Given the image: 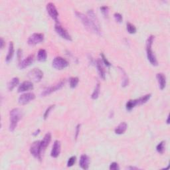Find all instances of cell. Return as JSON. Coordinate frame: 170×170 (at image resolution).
Masks as SVG:
<instances>
[{"mask_svg":"<svg viewBox=\"0 0 170 170\" xmlns=\"http://www.w3.org/2000/svg\"><path fill=\"white\" fill-rule=\"evenodd\" d=\"M155 37L154 35H150L148 37V39L146 41V54L147 57H148V61L149 63H151L153 66H158V62L155 56V54L152 51V44L154 42Z\"/></svg>","mask_w":170,"mask_h":170,"instance_id":"cell-1","label":"cell"},{"mask_svg":"<svg viewBox=\"0 0 170 170\" xmlns=\"http://www.w3.org/2000/svg\"><path fill=\"white\" fill-rule=\"evenodd\" d=\"M76 156H71L70 157L69 160L67 161V167H69V168H70V167H72L74 166V164L76 162Z\"/></svg>","mask_w":170,"mask_h":170,"instance_id":"cell-31","label":"cell"},{"mask_svg":"<svg viewBox=\"0 0 170 170\" xmlns=\"http://www.w3.org/2000/svg\"><path fill=\"white\" fill-rule=\"evenodd\" d=\"M96 68H97L98 73L99 75H100V78L104 79H104H105V78H106V72H105V70H104V67H103V62H102L100 59H98V60L96 61Z\"/></svg>","mask_w":170,"mask_h":170,"instance_id":"cell-18","label":"cell"},{"mask_svg":"<svg viewBox=\"0 0 170 170\" xmlns=\"http://www.w3.org/2000/svg\"><path fill=\"white\" fill-rule=\"evenodd\" d=\"M61 153V143L59 140H55L53 144V148L51 152V155L52 158H57Z\"/></svg>","mask_w":170,"mask_h":170,"instance_id":"cell-13","label":"cell"},{"mask_svg":"<svg viewBox=\"0 0 170 170\" xmlns=\"http://www.w3.org/2000/svg\"><path fill=\"white\" fill-rule=\"evenodd\" d=\"M64 83H65L64 81L62 80L59 82V83H56V84H54V85H53V86H51L46 88V89L42 90L41 95L42 96H46L47 95H51V93H53L54 92L56 91V90H59V89H61V88L64 86Z\"/></svg>","mask_w":170,"mask_h":170,"instance_id":"cell-6","label":"cell"},{"mask_svg":"<svg viewBox=\"0 0 170 170\" xmlns=\"http://www.w3.org/2000/svg\"><path fill=\"white\" fill-rule=\"evenodd\" d=\"M128 169H138V168H136V167H132V166H130V167H128Z\"/></svg>","mask_w":170,"mask_h":170,"instance_id":"cell-41","label":"cell"},{"mask_svg":"<svg viewBox=\"0 0 170 170\" xmlns=\"http://www.w3.org/2000/svg\"><path fill=\"white\" fill-rule=\"evenodd\" d=\"M156 78L158 79L159 87L161 90H163L166 86V78L163 73H158L156 75Z\"/></svg>","mask_w":170,"mask_h":170,"instance_id":"cell-19","label":"cell"},{"mask_svg":"<svg viewBox=\"0 0 170 170\" xmlns=\"http://www.w3.org/2000/svg\"><path fill=\"white\" fill-rule=\"evenodd\" d=\"M54 107H55V105H51L50 106H49V107L47 108L46 110H45V112L44 114H43L44 120H46V119L48 118V117H49V115L50 112L51 111V110L53 108H54Z\"/></svg>","mask_w":170,"mask_h":170,"instance_id":"cell-32","label":"cell"},{"mask_svg":"<svg viewBox=\"0 0 170 170\" xmlns=\"http://www.w3.org/2000/svg\"><path fill=\"white\" fill-rule=\"evenodd\" d=\"M4 46H5V41L4 40V39L1 37V40H0V47H1V49H2L4 47Z\"/></svg>","mask_w":170,"mask_h":170,"instance_id":"cell-39","label":"cell"},{"mask_svg":"<svg viewBox=\"0 0 170 170\" xmlns=\"http://www.w3.org/2000/svg\"><path fill=\"white\" fill-rule=\"evenodd\" d=\"M14 54V46L13 42H10L9 45V49H8V53L7 55L6 56V58H5V61L6 63H10L11 61V59L13 58Z\"/></svg>","mask_w":170,"mask_h":170,"instance_id":"cell-21","label":"cell"},{"mask_svg":"<svg viewBox=\"0 0 170 170\" xmlns=\"http://www.w3.org/2000/svg\"><path fill=\"white\" fill-rule=\"evenodd\" d=\"M55 29L56 31V32L57 33V34H59V35H60L62 38L66 39V40L67 41H72V37L70 34L69 33V32H68L67 31L64 29V28L62 27L59 23L55 24Z\"/></svg>","mask_w":170,"mask_h":170,"instance_id":"cell-10","label":"cell"},{"mask_svg":"<svg viewBox=\"0 0 170 170\" xmlns=\"http://www.w3.org/2000/svg\"><path fill=\"white\" fill-rule=\"evenodd\" d=\"M52 66L56 70H63L69 66V62L61 56H56L52 62Z\"/></svg>","mask_w":170,"mask_h":170,"instance_id":"cell-5","label":"cell"},{"mask_svg":"<svg viewBox=\"0 0 170 170\" xmlns=\"http://www.w3.org/2000/svg\"><path fill=\"white\" fill-rule=\"evenodd\" d=\"M114 17L115 20L118 23H121L123 20L122 15L121 14L119 13H115L114 15Z\"/></svg>","mask_w":170,"mask_h":170,"instance_id":"cell-35","label":"cell"},{"mask_svg":"<svg viewBox=\"0 0 170 170\" xmlns=\"http://www.w3.org/2000/svg\"><path fill=\"white\" fill-rule=\"evenodd\" d=\"M39 132H40V130H37L35 132H34V133H33V136H36L37 135H38V134H39Z\"/></svg>","mask_w":170,"mask_h":170,"instance_id":"cell-40","label":"cell"},{"mask_svg":"<svg viewBox=\"0 0 170 170\" xmlns=\"http://www.w3.org/2000/svg\"><path fill=\"white\" fill-rule=\"evenodd\" d=\"M47 53L45 49H40L37 53V60L40 62H44L47 60Z\"/></svg>","mask_w":170,"mask_h":170,"instance_id":"cell-23","label":"cell"},{"mask_svg":"<svg viewBox=\"0 0 170 170\" xmlns=\"http://www.w3.org/2000/svg\"><path fill=\"white\" fill-rule=\"evenodd\" d=\"M100 84L99 82H98V83L96 84V86L95 88L94 91H93L92 94L91 95V98L94 100H96L98 98L99 94H100Z\"/></svg>","mask_w":170,"mask_h":170,"instance_id":"cell-25","label":"cell"},{"mask_svg":"<svg viewBox=\"0 0 170 170\" xmlns=\"http://www.w3.org/2000/svg\"><path fill=\"white\" fill-rule=\"evenodd\" d=\"M169 116L168 117V119H167V124H169Z\"/></svg>","mask_w":170,"mask_h":170,"instance_id":"cell-42","label":"cell"},{"mask_svg":"<svg viewBox=\"0 0 170 170\" xmlns=\"http://www.w3.org/2000/svg\"><path fill=\"white\" fill-rule=\"evenodd\" d=\"M100 10L103 13L104 17L108 18V6H102L100 7Z\"/></svg>","mask_w":170,"mask_h":170,"instance_id":"cell-34","label":"cell"},{"mask_svg":"<svg viewBox=\"0 0 170 170\" xmlns=\"http://www.w3.org/2000/svg\"><path fill=\"white\" fill-rule=\"evenodd\" d=\"M90 159L89 157L86 154H83L81 156L80 161H79V166L83 169L86 170L89 168Z\"/></svg>","mask_w":170,"mask_h":170,"instance_id":"cell-16","label":"cell"},{"mask_svg":"<svg viewBox=\"0 0 170 170\" xmlns=\"http://www.w3.org/2000/svg\"><path fill=\"white\" fill-rule=\"evenodd\" d=\"M51 141V134L50 132H47L46 134L45 135L43 139L41 141V148L42 149V152H43L49 146Z\"/></svg>","mask_w":170,"mask_h":170,"instance_id":"cell-17","label":"cell"},{"mask_svg":"<svg viewBox=\"0 0 170 170\" xmlns=\"http://www.w3.org/2000/svg\"><path fill=\"white\" fill-rule=\"evenodd\" d=\"M19 83V79L18 77H13L11 80L10 81V83L7 84V89L9 91H12L17 85H18Z\"/></svg>","mask_w":170,"mask_h":170,"instance_id":"cell-22","label":"cell"},{"mask_svg":"<svg viewBox=\"0 0 170 170\" xmlns=\"http://www.w3.org/2000/svg\"><path fill=\"white\" fill-rule=\"evenodd\" d=\"M10 130L11 132H13L15 130L18 126V122L22 118V111L18 108H13L10 111Z\"/></svg>","mask_w":170,"mask_h":170,"instance_id":"cell-2","label":"cell"},{"mask_svg":"<svg viewBox=\"0 0 170 170\" xmlns=\"http://www.w3.org/2000/svg\"><path fill=\"white\" fill-rule=\"evenodd\" d=\"M138 106L136 99H134V100H130L126 103V108L128 111H130V110H132L135 106Z\"/></svg>","mask_w":170,"mask_h":170,"instance_id":"cell-26","label":"cell"},{"mask_svg":"<svg viewBox=\"0 0 170 170\" xmlns=\"http://www.w3.org/2000/svg\"><path fill=\"white\" fill-rule=\"evenodd\" d=\"M35 98V94H33V93L32 92L24 93V94H23L19 96L18 102L19 104H21V105H25V104H27L30 103L31 101L33 100Z\"/></svg>","mask_w":170,"mask_h":170,"instance_id":"cell-11","label":"cell"},{"mask_svg":"<svg viewBox=\"0 0 170 170\" xmlns=\"http://www.w3.org/2000/svg\"><path fill=\"white\" fill-rule=\"evenodd\" d=\"M70 87L71 89H75L77 86L79 82V79L78 77H71L70 78Z\"/></svg>","mask_w":170,"mask_h":170,"instance_id":"cell-30","label":"cell"},{"mask_svg":"<svg viewBox=\"0 0 170 170\" xmlns=\"http://www.w3.org/2000/svg\"><path fill=\"white\" fill-rule=\"evenodd\" d=\"M119 69H120V71L122 73V75H123V78H122V86L123 87H126L129 84V79L128 77V76L126 75V72L124 71L123 70V69H122V68L119 67Z\"/></svg>","mask_w":170,"mask_h":170,"instance_id":"cell-27","label":"cell"},{"mask_svg":"<svg viewBox=\"0 0 170 170\" xmlns=\"http://www.w3.org/2000/svg\"><path fill=\"white\" fill-rule=\"evenodd\" d=\"M151 96H152L151 94H147L146 95H144L139 98L136 99L138 105H141V104L146 103L149 100L150 98H151Z\"/></svg>","mask_w":170,"mask_h":170,"instance_id":"cell-24","label":"cell"},{"mask_svg":"<svg viewBox=\"0 0 170 170\" xmlns=\"http://www.w3.org/2000/svg\"><path fill=\"white\" fill-rule=\"evenodd\" d=\"M87 14H88V17H89V19L91 20V21L92 22V23L94 24L95 27H96V29H97L98 32L99 33V35L101 34V29H100V23H99L98 19L96 17V14L95 13L94 11L92 10H88L87 11Z\"/></svg>","mask_w":170,"mask_h":170,"instance_id":"cell-12","label":"cell"},{"mask_svg":"<svg viewBox=\"0 0 170 170\" xmlns=\"http://www.w3.org/2000/svg\"><path fill=\"white\" fill-rule=\"evenodd\" d=\"M30 152L36 159L39 160H41L42 149L41 148V141H34L30 147Z\"/></svg>","mask_w":170,"mask_h":170,"instance_id":"cell-4","label":"cell"},{"mask_svg":"<svg viewBox=\"0 0 170 170\" xmlns=\"http://www.w3.org/2000/svg\"><path fill=\"white\" fill-rule=\"evenodd\" d=\"M75 14H76V16L79 19H80L82 22V23L84 25V26L86 27L88 30H89L90 32H95V33L99 35L97 29H96L94 24L92 23V22L89 19V17H88L87 15H85L83 13L78 12V11H75Z\"/></svg>","mask_w":170,"mask_h":170,"instance_id":"cell-3","label":"cell"},{"mask_svg":"<svg viewBox=\"0 0 170 170\" xmlns=\"http://www.w3.org/2000/svg\"><path fill=\"white\" fill-rule=\"evenodd\" d=\"M17 55H18V60L20 61L22 56V50H21L20 49L18 50V53H17Z\"/></svg>","mask_w":170,"mask_h":170,"instance_id":"cell-38","label":"cell"},{"mask_svg":"<svg viewBox=\"0 0 170 170\" xmlns=\"http://www.w3.org/2000/svg\"><path fill=\"white\" fill-rule=\"evenodd\" d=\"M165 146H166V141H161V142L158 144L156 146V150L159 154H163L164 151H165Z\"/></svg>","mask_w":170,"mask_h":170,"instance_id":"cell-29","label":"cell"},{"mask_svg":"<svg viewBox=\"0 0 170 170\" xmlns=\"http://www.w3.org/2000/svg\"><path fill=\"white\" fill-rule=\"evenodd\" d=\"M109 169L110 170H118V169H120V168H119L118 164L117 162H112L110 165Z\"/></svg>","mask_w":170,"mask_h":170,"instance_id":"cell-36","label":"cell"},{"mask_svg":"<svg viewBox=\"0 0 170 170\" xmlns=\"http://www.w3.org/2000/svg\"><path fill=\"white\" fill-rule=\"evenodd\" d=\"M80 128H81V124H78V125L76 127V131H75V138L76 140L77 139L78 136L79 132H80Z\"/></svg>","mask_w":170,"mask_h":170,"instance_id":"cell-37","label":"cell"},{"mask_svg":"<svg viewBox=\"0 0 170 170\" xmlns=\"http://www.w3.org/2000/svg\"><path fill=\"white\" fill-rule=\"evenodd\" d=\"M44 41V35L42 33H33L27 40V43L31 46H34Z\"/></svg>","mask_w":170,"mask_h":170,"instance_id":"cell-7","label":"cell"},{"mask_svg":"<svg viewBox=\"0 0 170 170\" xmlns=\"http://www.w3.org/2000/svg\"><path fill=\"white\" fill-rule=\"evenodd\" d=\"M101 59H102V61H103V63L106 65V67H110L111 66V63H110V62L107 60V59H106V57L105 56V55H104V53H101Z\"/></svg>","mask_w":170,"mask_h":170,"instance_id":"cell-33","label":"cell"},{"mask_svg":"<svg viewBox=\"0 0 170 170\" xmlns=\"http://www.w3.org/2000/svg\"><path fill=\"white\" fill-rule=\"evenodd\" d=\"M127 128H128L127 124L125 122H121L117 128H116L114 130V132L117 134H119V135L122 134L126 131Z\"/></svg>","mask_w":170,"mask_h":170,"instance_id":"cell-20","label":"cell"},{"mask_svg":"<svg viewBox=\"0 0 170 170\" xmlns=\"http://www.w3.org/2000/svg\"><path fill=\"white\" fill-rule=\"evenodd\" d=\"M42 76H43V73L42 72V70L36 68L30 70L28 73V77L34 82H39L42 79Z\"/></svg>","mask_w":170,"mask_h":170,"instance_id":"cell-9","label":"cell"},{"mask_svg":"<svg viewBox=\"0 0 170 170\" xmlns=\"http://www.w3.org/2000/svg\"><path fill=\"white\" fill-rule=\"evenodd\" d=\"M47 10L51 18L53 20L55 21L56 23H59V19H58V18H59L58 11L57 10H56L55 5H54L53 3L51 2L48 3V4H47Z\"/></svg>","mask_w":170,"mask_h":170,"instance_id":"cell-8","label":"cell"},{"mask_svg":"<svg viewBox=\"0 0 170 170\" xmlns=\"http://www.w3.org/2000/svg\"><path fill=\"white\" fill-rule=\"evenodd\" d=\"M34 61V56L33 55H31L28 56L27 58H25L23 60L21 61L19 64V67L20 69H24L27 67L30 66L31 64L33 63Z\"/></svg>","mask_w":170,"mask_h":170,"instance_id":"cell-15","label":"cell"},{"mask_svg":"<svg viewBox=\"0 0 170 170\" xmlns=\"http://www.w3.org/2000/svg\"><path fill=\"white\" fill-rule=\"evenodd\" d=\"M126 29L128 32L130 34H134L136 33L137 29L134 25H133L132 23L130 22H128L126 23Z\"/></svg>","mask_w":170,"mask_h":170,"instance_id":"cell-28","label":"cell"},{"mask_svg":"<svg viewBox=\"0 0 170 170\" xmlns=\"http://www.w3.org/2000/svg\"><path fill=\"white\" fill-rule=\"evenodd\" d=\"M33 89V84L32 82L26 81L23 82L18 87V92H23Z\"/></svg>","mask_w":170,"mask_h":170,"instance_id":"cell-14","label":"cell"}]
</instances>
